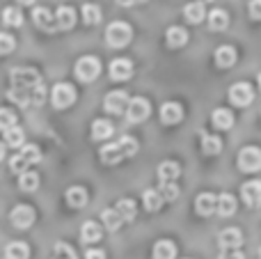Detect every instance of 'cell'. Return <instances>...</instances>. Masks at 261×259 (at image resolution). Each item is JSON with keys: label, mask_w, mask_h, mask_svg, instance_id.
Here are the masks:
<instances>
[{"label": "cell", "mask_w": 261, "mask_h": 259, "mask_svg": "<svg viewBox=\"0 0 261 259\" xmlns=\"http://www.w3.org/2000/svg\"><path fill=\"white\" fill-rule=\"evenodd\" d=\"M9 220H12V225L16 229H28V227H32V223H35V209L28 204H18L12 209Z\"/></svg>", "instance_id": "ba28073f"}, {"label": "cell", "mask_w": 261, "mask_h": 259, "mask_svg": "<svg viewBox=\"0 0 261 259\" xmlns=\"http://www.w3.org/2000/svg\"><path fill=\"white\" fill-rule=\"evenodd\" d=\"M135 151H138V140L130 136H124L117 142H110V145L101 147V161L106 165H117L122 161L130 159Z\"/></svg>", "instance_id": "7a4b0ae2"}, {"label": "cell", "mask_w": 261, "mask_h": 259, "mask_svg": "<svg viewBox=\"0 0 261 259\" xmlns=\"http://www.w3.org/2000/svg\"><path fill=\"white\" fill-rule=\"evenodd\" d=\"M50 101L58 110H64L76 101V87L69 85V83H58V85L50 90Z\"/></svg>", "instance_id": "5b68a950"}, {"label": "cell", "mask_w": 261, "mask_h": 259, "mask_svg": "<svg viewBox=\"0 0 261 259\" xmlns=\"http://www.w3.org/2000/svg\"><path fill=\"white\" fill-rule=\"evenodd\" d=\"M259 5H261V0H252V3H250V16H252L254 21H259Z\"/></svg>", "instance_id": "ee69618b"}, {"label": "cell", "mask_w": 261, "mask_h": 259, "mask_svg": "<svg viewBox=\"0 0 261 259\" xmlns=\"http://www.w3.org/2000/svg\"><path fill=\"white\" fill-rule=\"evenodd\" d=\"M9 126H16V115L7 108H0V128L7 131Z\"/></svg>", "instance_id": "60d3db41"}, {"label": "cell", "mask_w": 261, "mask_h": 259, "mask_svg": "<svg viewBox=\"0 0 261 259\" xmlns=\"http://www.w3.org/2000/svg\"><path fill=\"white\" fill-rule=\"evenodd\" d=\"M179 174H181V168L174 161H163V163L158 165V179H161V182H176Z\"/></svg>", "instance_id": "44dd1931"}, {"label": "cell", "mask_w": 261, "mask_h": 259, "mask_svg": "<svg viewBox=\"0 0 261 259\" xmlns=\"http://www.w3.org/2000/svg\"><path fill=\"white\" fill-rule=\"evenodd\" d=\"M101 73V62L92 55H85L76 62V78L83 83H92Z\"/></svg>", "instance_id": "8992f818"}, {"label": "cell", "mask_w": 261, "mask_h": 259, "mask_svg": "<svg viewBox=\"0 0 261 259\" xmlns=\"http://www.w3.org/2000/svg\"><path fill=\"white\" fill-rule=\"evenodd\" d=\"M30 257V248L21 241H14L5 248V259H28Z\"/></svg>", "instance_id": "83f0119b"}, {"label": "cell", "mask_w": 261, "mask_h": 259, "mask_svg": "<svg viewBox=\"0 0 261 259\" xmlns=\"http://www.w3.org/2000/svg\"><path fill=\"white\" fill-rule=\"evenodd\" d=\"M115 133V126L110 119H94L92 122V138L94 140H106V138H110Z\"/></svg>", "instance_id": "ffe728a7"}, {"label": "cell", "mask_w": 261, "mask_h": 259, "mask_svg": "<svg viewBox=\"0 0 261 259\" xmlns=\"http://www.w3.org/2000/svg\"><path fill=\"white\" fill-rule=\"evenodd\" d=\"M218 259H245V255L241 250H222Z\"/></svg>", "instance_id": "7bdbcfd3"}, {"label": "cell", "mask_w": 261, "mask_h": 259, "mask_svg": "<svg viewBox=\"0 0 261 259\" xmlns=\"http://www.w3.org/2000/svg\"><path fill=\"white\" fill-rule=\"evenodd\" d=\"M126 117L130 124H140L144 122V119L149 117V113H151V106H149L147 99H142V96H135V99H128L126 103Z\"/></svg>", "instance_id": "52a82bcc"}, {"label": "cell", "mask_w": 261, "mask_h": 259, "mask_svg": "<svg viewBox=\"0 0 261 259\" xmlns=\"http://www.w3.org/2000/svg\"><path fill=\"white\" fill-rule=\"evenodd\" d=\"M236 62V48L234 46H220L216 50V64L222 69H229Z\"/></svg>", "instance_id": "cb8c5ba5"}, {"label": "cell", "mask_w": 261, "mask_h": 259, "mask_svg": "<svg viewBox=\"0 0 261 259\" xmlns=\"http://www.w3.org/2000/svg\"><path fill=\"white\" fill-rule=\"evenodd\" d=\"M227 25H229V14L225 9H213L208 14V28L211 30H225Z\"/></svg>", "instance_id": "4316f807"}, {"label": "cell", "mask_w": 261, "mask_h": 259, "mask_svg": "<svg viewBox=\"0 0 261 259\" xmlns=\"http://www.w3.org/2000/svg\"><path fill=\"white\" fill-rule=\"evenodd\" d=\"M21 5H35V0H18Z\"/></svg>", "instance_id": "7dc6e473"}, {"label": "cell", "mask_w": 261, "mask_h": 259, "mask_svg": "<svg viewBox=\"0 0 261 259\" xmlns=\"http://www.w3.org/2000/svg\"><path fill=\"white\" fill-rule=\"evenodd\" d=\"M236 211V197L229 195V193H222V195H216V214H220L222 218H229Z\"/></svg>", "instance_id": "e0dca14e"}, {"label": "cell", "mask_w": 261, "mask_h": 259, "mask_svg": "<svg viewBox=\"0 0 261 259\" xmlns=\"http://www.w3.org/2000/svg\"><path fill=\"white\" fill-rule=\"evenodd\" d=\"M83 21H85L87 25H94V23H99V21H101V9H99V5H92V3L83 5Z\"/></svg>", "instance_id": "d590c367"}, {"label": "cell", "mask_w": 261, "mask_h": 259, "mask_svg": "<svg viewBox=\"0 0 261 259\" xmlns=\"http://www.w3.org/2000/svg\"><path fill=\"white\" fill-rule=\"evenodd\" d=\"M181 119H184V108H181L179 103H174V101H167V103L161 106V122L163 124H179Z\"/></svg>", "instance_id": "5bb4252c"}, {"label": "cell", "mask_w": 261, "mask_h": 259, "mask_svg": "<svg viewBox=\"0 0 261 259\" xmlns=\"http://www.w3.org/2000/svg\"><path fill=\"white\" fill-rule=\"evenodd\" d=\"M126 103H128V96H126V92H122V90H115V92H110V94L106 96V101H103V108L108 110L110 115H122L124 110H126Z\"/></svg>", "instance_id": "8fae6325"}, {"label": "cell", "mask_w": 261, "mask_h": 259, "mask_svg": "<svg viewBox=\"0 0 261 259\" xmlns=\"http://www.w3.org/2000/svg\"><path fill=\"white\" fill-rule=\"evenodd\" d=\"M176 257V246L172 241H158L153 246V259H174Z\"/></svg>", "instance_id": "f1b7e54d"}, {"label": "cell", "mask_w": 261, "mask_h": 259, "mask_svg": "<svg viewBox=\"0 0 261 259\" xmlns=\"http://www.w3.org/2000/svg\"><path fill=\"white\" fill-rule=\"evenodd\" d=\"M195 209L199 216L208 218V216L216 214V195L213 193H199L197 200H195Z\"/></svg>", "instance_id": "2e32d148"}, {"label": "cell", "mask_w": 261, "mask_h": 259, "mask_svg": "<svg viewBox=\"0 0 261 259\" xmlns=\"http://www.w3.org/2000/svg\"><path fill=\"white\" fill-rule=\"evenodd\" d=\"M229 99H231V103L241 106V108H243V106H250L254 99L252 85H250V83H234L229 90Z\"/></svg>", "instance_id": "9c48e42d"}, {"label": "cell", "mask_w": 261, "mask_h": 259, "mask_svg": "<svg viewBox=\"0 0 261 259\" xmlns=\"http://www.w3.org/2000/svg\"><path fill=\"white\" fill-rule=\"evenodd\" d=\"M5 159V147H3V142H0V161Z\"/></svg>", "instance_id": "bcb514c9"}, {"label": "cell", "mask_w": 261, "mask_h": 259, "mask_svg": "<svg viewBox=\"0 0 261 259\" xmlns=\"http://www.w3.org/2000/svg\"><path fill=\"white\" fill-rule=\"evenodd\" d=\"M130 37H133V30H130V25L128 23H124V21L110 23L108 30H106V41H108L110 46H115V48L126 46L130 41Z\"/></svg>", "instance_id": "277c9868"}, {"label": "cell", "mask_w": 261, "mask_h": 259, "mask_svg": "<svg viewBox=\"0 0 261 259\" xmlns=\"http://www.w3.org/2000/svg\"><path fill=\"white\" fill-rule=\"evenodd\" d=\"M101 220H103V225L110 229V232H117V229L122 227V223H124V220L117 216V211H115V209H106L103 214H101Z\"/></svg>", "instance_id": "d6a6232c"}, {"label": "cell", "mask_w": 261, "mask_h": 259, "mask_svg": "<svg viewBox=\"0 0 261 259\" xmlns=\"http://www.w3.org/2000/svg\"><path fill=\"white\" fill-rule=\"evenodd\" d=\"M184 16H186V21H190V23H202L204 16H206L204 3H188L184 7Z\"/></svg>", "instance_id": "d4e9b609"}, {"label": "cell", "mask_w": 261, "mask_h": 259, "mask_svg": "<svg viewBox=\"0 0 261 259\" xmlns=\"http://www.w3.org/2000/svg\"><path fill=\"white\" fill-rule=\"evenodd\" d=\"M208 3H211V0H208Z\"/></svg>", "instance_id": "681fc988"}, {"label": "cell", "mask_w": 261, "mask_h": 259, "mask_svg": "<svg viewBox=\"0 0 261 259\" xmlns=\"http://www.w3.org/2000/svg\"><path fill=\"white\" fill-rule=\"evenodd\" d=\"M18 188L25 193H32L39 188V174L37 172H23L18 174Z\"/></svg>", "instance_id": "4dcf8cb0"}, {"label": "cell", "mask_w": 261, "mask_h": 259, "mask_svg": "<svg viewBox=\"0 0 261 259\" xmlns=\"http://www.w3.org/2000/svg\"><path fill=\"white\" fill-rule=\"evenodd\" d=\"M133 73V62L126 58H117L110 62V78L113 81H128Z\"/></svg>", "instance_id": "4fadbf2b"}, {"label": "cell", "mask_w": 261, "mask_h": 259, "mask_svg": "<svg viewBox=\"0 0 261 259\" xmlns=\"http://www.w3.org/2000/svg\"><path fill=\"white\" fill-rule=\"evenodd\" d=\"M158 195L163 197V202H174L179 197V188H176L174 182H163L161 188H158Z\"/></svg>", "instance_id": "f35d334b"}, {"label": "cell", "mask_w": 261, "mask_h": 259, "mask_svg": "<svg viewBox=\"0 0 261 259\" xmlns=\"http://www.w3.org/2000/svg\"><path fill=\"white\" fill-rule=\"evenodd\" d=\"M67 204L71 209H81V206L87 204V191L83 186H71L67 191Z\"/></svg>", "instance_id": "603a6c76"}, {"label": "cell", "mask_w": 261, "mask_h": 259, "mask_svg": "<svg viewBox=\"0 0 261 259\" xmlns=\"http://www.w3.org/2000/svg\"><path fill=\"white\" fill-rule=\"evenodd\" d=\"M32 18H35V25L37 28H44V30H55V21L50 16V12L46 7H37L32 12Z\"/></svg>", "instance_id": "484cf974"}, {"label": "cell", "mask_w": 261, "mask_h": 259, "mask_svg": "<svg viewBox=\"0 0 261 259\" xmlns=\"http://www.w3.org/2000/svg\"><path fill=\"white\" fill-rule=\"evenodd\" d=\"M218 241H220L222 250H239L241 243H243V234H241V229H236V227H227L220 232Z\"/></svg>", "instance_id": "7c38bea8"}, {"label": "cell", "mask_w": 261, "mask_h": 259, "mask_svg": "<svg viewBox=\"0 0 261 259\" xmlns=\"http://www.w3.org/2000/svg\"><path fill=\"white\" fill-rule=\"evenodd\" d=\"M41 161V151L37 145H25L21 147V151H18L16 156H12V161H9V170H12L14 174H23L28 172V168L35 163H39Z\"/></svg>", "instance_id": "3957f363"}, {"label": "cell", "mask_w": 261, "mask_h": 259, "mask_svg": "<svg viewBox=\"0 0 261 259\" xmlns=\"http://www.w3.org/2000/svg\"><path fill=\"white\" fill-rule=\"evenodd\" d=\"M165 41L170 48H179V46H184L186 41H188V32L181 25H172V28H167V32H165Z\"/></svg>", "instance_id": "d6986e66"}, {"label": "cell", "mask_w": 261, "mask_h": 259, "mask_svg": "<svg viewBox=\"0 0 261 259\" xmlns=\"http://www.w3.org/2000/svg\"><path fill=\"white\" fill-rule=\"evenodd\" d=\"M81 239L85 243H96L101 241V227L96 223H92V220H87L85 225L81 227Z\"/></svg>", "instance_id": "f546056e"}, {"label": "cell", "mask_w": 261, "mask_h": 259, "mask_svg": "<svg viewBox=\"0 0 261 259\" xmlns=\"http://www.w3.org/2000/svg\"><path fill=\"white\" fill-rule=\"evenodd\" d=\"M261 165V151L257 147H245L239 154V168L243 172H257Z\"/></svg>", "instance_id": "30bf717a"}, {"label": "cell", "mask_w": 261, "mask_h": 259, "mask_svg": "<svg viewBox=\"0 0 261 259\" xmlns=\"http://www.w3.org/2000/svg\"><path fill=\"white\" fill-rule=\"evenodd\" d=\"M23 140H25V136H23V131L18 126H9L7 131H5V142H7V147H23Z\"/></svg>", "instance_id": "8d00e7d4"}, {"label": "cell", "mask_w": 261, "mask_h": 259, "mask_svg": "<svg viewBox=\"0 0 261 259\" xmlns=\"http://www.w3.org/2000/svg\"><path fill=\"white\" fill-rule=\"evenodd\" d=\"M53 21H55V28L69 30V28L76 25V12H73V7H69V5H60Z\"/></svg>", "instance_id": "9a60e30c"}, {"label": "cell", "mask_w": 261, "mask_h": 259, "mask_svg": "<svg viewBox=\"0 0 261 259\" xmlns=\"http://www.w3.org/2000/svg\"><path fill=\"white\" fill-rule=\"evenodd\" d=\"M133 3H147V0H133Z\"/></svg>", "instance_id": "c3c4849f"}, {"label": "cell", "mask_w": 261, "mask_h": 259, "mask_svg": "<svg viewBox=\"0 0 261 259\" xmlns=\"http://www.w3.org/2000/svg\"><path fill=\"white\" fill-rule=\"evenodd\" d=\"M3 23L9 28H18L23 23V14L18 7H5L3 9Z\"/></svg>", "instance_id": "1f68e13d"}, {"label": "cell", "mask_w": 261, "mask_h": 259, "mask_svg": "<svg viewBox=\"0 0 261 259\" xmlns=\"http://www.w3.org/2000/svg\"><path fill=\"white\" fill-rule=\"evenodd\" d=\"M85 259H106V252L103 250H87Z\"/></svg>", "instance_id": "f6af8a7d"}, {"label": "cell", "mask_w": 261, "mask_h": 259, "mask_svg": "<svg viewBox=\"0 0 261 259\" xmlns=\"http://www.w3.org/2000/svg\"><path fill=\"white\" fill-rule=\"evenodd\" d=\"M53 259H76V252H73V248L67 246V243H55Z\"/></svg>", "instance_id": "ab89813d"}, {"label": "cell", "mask_w": 261, "mask_h": 259, "mask_svg": "<svg viewBox=\"0 0 261 259\" xmlns=\"http://www.w3.org/2000/svg\"><path fill=\"white\" fill-rule=\"evenodd\" d=\"M14 48H16V41H14V37L7 35V32H0V55L12 53Z\"/></svg>", "instance_id": "b9f144b4"}, {"label": "cell", "mask_w": 261, "mask_h": 259, "mask_svg": "<svg viewBox=\"0 0 261 259\" xmlns=\"http://www.w3.org/2000/svg\"><path fill=\"white\" fill-rule=\"evenodd\" d=\"M202 149H204V154H208V156L220 154L222 140H220V138H216V136H204L202 138Z\"/></svg>", "instance_id": "836d02e7"}, {"label": "cell", "mask_w": 261, "mask_h": 259, "mask_svg": "<svg viewBox=\"0 0 261 259\" xmlns=\"http://www.w3.org/2000/svg\"><path fill=\"white\" fill-rule=\"evenodd\" d=\"M142 202H144V209L147 211H158L163 206V197L158 195V191H144Z\"/></svg>", "instance_id": "74e56055"}, {"label": "cell", "mask_w": 261, "mask_h": 259, "mask_svg": "<svg viewBox=\"0 0 261 259\" xmlns=\"http://www.w3.org/2000/svg\"><path fill=\"white\" fill-rule=\"evenodd\" d=\"M9 99L21 108H37L44 103L46 99V87L41 76L35 69H25V67H16L9 73Z\"/></svg>", "instance_id": "6da1fadb"}, {"label": "cell", "mask_w": 261, "mask_h": 259, "mask_svg": "<svg viewBox=\"0 0 261 259\" xmlns=\"http://www.w3.org/2000/svg\"><path fill=\"white\" fill-rule=\"evenodd\" d=\"M115 211H117V216L122 220H133L135 218V211H138V209H135V202L133 200H119L117 202V209H115Z\"/></svg>", "instance_id": "e575fe53"}, {"label": "cell", "mask_w": 261, "mask_h": 259, "mask_svg": "<svg viewBox=\"0 0 261 259\" xmlns=\"http://www.w3.org/2000/svg\"><path fill=\"white\" fill-rule=\"evenodd\" d=\"M259 195H261V186L259 182H248L243 188H241V197L248 206H257L259 204Z\"/></svg>", "instance_id": "7402d4cb"}, {"label": "cell", "mask_w": 261, "mask_h": 259, "mask_svg": "<svg viewBox=\"0 0 261 259\" xmlns=\"http://www.w3.org/2000/svg\"><path fill=\"white\" fill-rule=\"evenodd\" d=\"M211 122L216 128L227 131V128L234 126V115H231V110H227V108H216L211 115Z\"/></svg>", "instance_id": "ac0fdd59"}]
</instances>
